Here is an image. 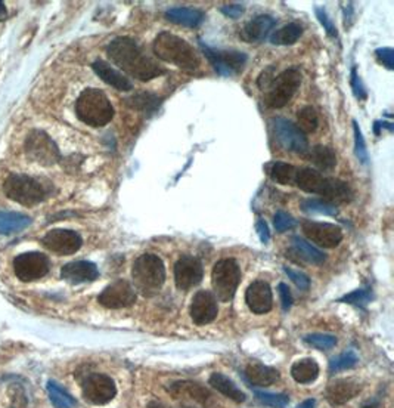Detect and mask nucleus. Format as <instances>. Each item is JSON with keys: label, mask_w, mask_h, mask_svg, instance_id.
<instances>
[{"label": "nucleus", "mask_w": 394, "mask_h": 408, "mask_svg": "<svg viewBox=\"0 0 394 408\" xmlns=\"http://www.w3.org/2000/svg\"><path fill=\"white\" fill-rule=\"evenodd\" d=\"M315 407V400H306L304 402L300 404L297 408H313Z\"/></svg>", "instance_id": "52"}, {"label": "nucleus", "mask_w": 394, "mask_h": 408, "mask_svg": "<svg viewBox=\"0 0 394 408\" xmlns=\"http://www.w3.org/2000/svg\"><path fill=\"white\" fill-rule=\"evenodd\" d=\"M298 169L293 164H288L284 162H275L271 169H269V175H271L272 181L281 185H293L296 181V173Z\"/></svg>", "instance_id": "34"}, {"label": "nucleus", "mask_w": 394, "mask_h": 408, "mask_svg": "<svg viewBox=\"0 0 394 408\" xmlns=\"http://www.w3.org/2000/svg\"><path fill=\"white\" fill-rule=\"evenodd\" d=\"M222 12L229 17V18H240L242 14H244V6L242 5H226L222 8Z\"/></svg>", "instance_id": "51"}, {"label": "nucleus", "mask_w": 394, "mask_h": 408, "mask_svg": "<svg viewBox=\"0 0 394 408\" xmlns=\"http://www.w3.org/2000/svg\"><path fill=\"white\" fill-rule=\"evenodd\" d=\"M256 231L258 238H260L262 243H269V240H271V231H269V226L266 224V221L263 219H258L257 224H256Z\"/></svg>", "instance_id": "50"}, {"label": "nucleus", "mask_w": 394, "mask_h": 408, "mask_svg": "<svg viewBox=\"0 0 394 408\" xmlns=\"http://www.w3.org/2000/svg\"><path fill=\"white\" fill-rule=\"evenodd\" d=\"M130 101L133 108H139L142 111H154L160 104V99L155 95H151V93H139Z\"/></svg>", "instance_id": "41"}, {"label": "nucleus", "mask_w": 394, "mask_h": 408, "mask_svg": "<svg viewBox=\"0 0 394 408\" xmlns=\"http://www.w3.org/2000/svg\"><path fill=\"white\" fill-rule=\"evenodd\" d=\"M204 55L209 58V61L213 64L214 70L219 72L220 76H232L235 72L240 71L247 62V55L238 50H220L213 49L210 46L204 45L203 41L200 43Z\"/></svg>", "instance_id": "11"}, {"label": "nucleus", "mask_w": 394, "mask_h": 408, "mask_svg": "<svg viewBox=\"0 0 394 408\" xmlns=\"http://www.w3.org/2000/svg\"><path fill=\"white\" fill-rule=\"evenodd\" d=\"M362 408H381V405H378V404H371V405H365V407H362Z\"/></svg>", "instance_id": "55"}, {"label": "nucleus", "mask_w": 394, "mask_h": 408, "mask_svg": "<svg viewBox=\"0 0 394 408\" xmlns=\"http://www.w3.org/2000/svg\"><path fill=\"white\" fill-rule=\"evenodd\" d=\"M6 17H8V10H6V8H5V3H3V2H0V21L6 19Z\"/></svg>", "instance_id": "53"}, {"label": "nucleus", "mask_w": 394, "mask_h": 408, "mask_svg": "<svg viewBox=\"0 0 394 408\" xmlns=\"http://www.w3.org/2000/svg\"><path fill=\"white\" fill-rule=\"evenodd\" d=\"M43 246L61 256H70L79 252L83 240L79 233L71 231V229H52L43 238H41Z\"/></svg>", "instance_id": "14"}, {"label": "nucleus", "mask_w": 394, "mask_h": 408, "mask_svg": "<svg viewBox=\"0 0 394 408\" xmlns=\"http://www.w3.org/2000/svg\"><path fill=\"white\" fill-rule=\"evenodd\" d=\"M362 391V386L355 379H340L331 383L326 389V400L331 405H343L353 400Z\"/></svg>", "instance_id": "20"}, {"label": "nucleus", "mask_w": 394, "mask_h": 408, "mask_svg": "<svg viewBox=\"0 0 394 408\" xmlns=\"http://www.w3.org/2000/svg\"><path fill=\"white\" fill-rule=\"evenodd\" d=\"M25 153L31 160L43 166L54 164L59 159L56 144L41 130H33L27 136Z\"/></svg>", "instance_id": "8"}, {"label": "nucleus", "mask_w": 394, "mask_h": 408, "mask_svg": "<svg viewBox=\"0 0 394 408\" xmlns=\"http://www.w3.org/2000/svg\"><path fill=\"white\" fill-rule=\"evenodd\" d=\"M117 395L116 383L107 374L93 373L83 382V396L95 405H105Z\"/></svg>", "instance_id": "9"}, {"label": "nucleus", "mask_w": 394, "mask_h": 408, "mask_svg": "<svg viewBox=\"0 0 394 408\" xmlns=\"http://www.w3.org/2000/svg\"><path fill=\"white\" fill-rule=\"evenodd\" d=\"M291 242H293V249L296 250V253L300 258H303L304 260H307L309 264L320 265L326 260V256L322 252H320L319 249H316L315 246H312L309 242H306L304 238L294 235L291 238Z\"/></svg>", "instance_id": "31"}, {"label": "nucleus", "mask_w": 394, "mask_h": 408, "mask_svg": "<svg viewBox=\"0 0 394 408\" xmlns=\"http://www.w3.org/2000/svg\"><path fill=\"white\" fill-rule=\"evenodd\" d=\"M320 195L328 203H349L353 198V191L346 182L334 179V177H328L325 190Z\"/></svg>", "instance_id": "27"}, {"label": "nucleus", "mask_w": 394, "mask_h": 408, "mask_svg": "<svg viewBox=\"0 0 394 408\" xmlns=\"http://www.w3.org/2000/svg\"><path fill=\"white\" fill-rule=\"evenodd\" d=\"M165 18H167L170 23H174L178 26L195 28L201 26V23L204 21V14L198 9L172 8L165 12Z\"/></svg>", "instance_id": "26"}, {"label": "nucleus", "mask_w": 394, "mask_h": 408, "mask_svg": "<svg viewBox=\"0 0 394 408\" xmlns=\"http://www.w3.org/2000/svg\"><path fill=\"white\" fill-rule=\"evenodd\" d=\"M50 268V262L46 255L40 252L21 253L14 260L15 275L24 282L36 281L45 277Z\"/></svg>", "instance_id": "10"}, {"label": "nucleus", "mask_w": 394, "mask_h": 408, "mask_svg": "<svg viewBox=\"0 0 394 408\" xmlns=\"http://www.w3.org/2000/svg\"><path fill=\"white\" fill-rule=\"evenodd\" d=\"M369 300H371V295L365 290H355L353 293H350V295H346L344 298L340 299V302L351 303V305H357V307L366 305Z\"/></svg>", "instance_id": "45"}, {"label": "nucleus", "mask_w": 394, "mask_h": 408, "mask_svg": "<svg viewBox=\"0 0 394 408\" xmlns=\"http://www.w3.org/2000/svg\"><path fill=\"white\" fill-rule=\"evenodd\" d=\"M273 123L276 139L284 150L297 154H306L309 151V141L306 135L297 128V124L281 117L275 119Z\"/></svg>", "instance_id": "12"}, {"label": "nucleus", "mask_w": 394, "mask_h": 408, "mask_svg": "<svg viewBox=\"0 0 394 408\" xmlns=\"http://www.w3.org/2000/svg\"><path fill=\"white\" fill-rule=\"evenodd\" d=\"M309 159L322 171H331L337 164L335 151L324 145H318L315 148H312V151L309 154Z\"/></svg>", "instance_id": "32"}, {"label": "nucleus", "mask_w": 394, "mask_h": 408, "mask_svg": "<svg viewBox=\"0 0 394 408\" xmlns=\"http://www.w3.org/2000/svg\"><path fill=\"white\" fill-rule=\"evenodd\" d=\"M302 85V72L298 68H288L272 80L266 95V104L272 108H282L291 101Z\"/></svg>", "instance_id": "7"}, {"label": "nucleus", "mask_w": 394, "mask_h": 408, "mask_svg": "<svg viewBox=\"0 0 394 408\" xmlns=\"http://www.w3.org/2000/svg\"><path fill=\"white\" fill-rule=\"evenodd\" d=\"M148 408H169V407H165V405H164V404H161V402H157V401H152V402H149Z\"/></svg>", "instance_id": "54"}, {"label": "nucleus", "mask_w": 394, "mask_h": 408, "mask_svg": "<svg viewBox=\"0 0 394 408\" xmlns=\"http://www.w3.org/2000/svg\"><path fill=\"white\" fill-rule=\"evenodd\" d=\"M302 208L306 213H319L328 216L338 215V208L335 207V204L328 203L325 200H319V198H307V200H303Z\"/></svg>", "instance_id": "36"}, {"label": "nucleus", "mask_w": 394, "mask_h": 408, "mask_svg": "<svg viewBox=\"0 0 394 408\" xmlns=\"http://www.w3.org/2000/svg\"><path fill=\"white\" fill-rule=\"evenodd\" d=\"M328 182V177L315 169H300L296 173L294 184L309 194H322Z\"/></svg>", "instance_id": "24"}, {"label": "nucleus", "mask_w": 394, "mask_h": 408, "mask_svg": "<svg viewBox=\"0 0 394 408\" xmlns=\"http://www.w3.org/2000/svg\"><path fill=\"white\" fill-rule=\"evenodd\" d=\"M278 291H279V296H281V303H282V309L288 311L293 305V295H291V290L284 282L278 286Z\"/></svg>", "instance_id": "48"}, {"label": "nucleus", "mask_w": 394, "mask_h": 408, "mask_svg": "<svg viewBox=\"0 0 394 408\" xmlns=\"http://www.w3.org/2000/svg\"><path fill=\"white\" fill-rule=\"evenodd\" d=\"M241 282V268L234 259H222L211 272V284L217 299L231 302Z\"/></svg>", "instance_id": "6"}, {"label": "nucleus", "mask_w": 394, "mask_h": 408, "mask_svg": "<svg viewBox=\"0 0 394 408\" xmlns=\"http://www.w3.org/2000/svg\"><path fill=\"white\" fill-rule=\"evenodd\" d=\"M377 57L380 58V61L384 64L388 70L394 68V50L391 48H380L375 50Z\"/></svg>", "instance_id": "47"}, {"label": "nucleus", "mask_w": 394, "mask_h": 408, "mask_svg": "<svg viewBox=\"0 0 394 408\" xmlns=\"http://www.w3.org/2000/svg\"><path fill=\"white\" fill-rule=\"evenodd\" d=\"M5 194L23 206H34L43 202L49 195V190L45 184L27 175L12 173L8 176L3 185Z\"/></svg>", "instance_id": "5"}, {"label": "nucleus", "mask_w": 394, "mask_h": 408, "mask_svg": "<svg viewBox=\"0 0 394 408\" xmlns=\"http://www.w3.org/2000/svg\"><path fill=\"white\" fill-rule=\"evenodd\" d=\"M30 225L31 219L27 215L18 212H0V234H15L24 231Z\"/></svg>", "instance_id": "29"}, {"label": "nucleus", "mask_w": 394, "mask_h": 408, "mask_svg": "<svg viewBox=\"0 0 394 408\" xmlns=\"http://www.w3.org/2000/svg\"><path fill=\"white\" fill-rule=\"evenodd\" d=\"M303 27L297 23H289L279 30H276L271 37V41L273 45H294L296 41L302 37Z\"/></svg>", "instance_id": "33"}, {"label": "nucleus", "mask_w": 394, "mask_h": 408, "mask_svg": "<svg viewBox=\"0 0 394 408\" xmlns=\"http://www.w3.org/2000/svg\"><path fill=\"white\" fill-rule=\"evenodd\" d=\"M315 12H316L318 19L320 21V24H322L324 28L326 30V33H328L331 37H337V36H338L337 28H335V26L333 24V21H331V18L326 15L325 10H324V9H320V8H316V9H315Z\"/></svg>", "instance_id": "46"}, {"label": "nucleus", "mask_w": 394, "mask_h": 408, "mask_svg": "<svg viewBox=\"0 0 394 408\" xmlns=\"http://www.w3.org/2000/svg\"><path fill=\"white\" fill-rule=\"evenodd\" d=\"M296 219L285 212H278L273 217V225L278 233H285L296 226Z\"/></svg>", "instance_id": "43"}, {"label": "nucleus", "mask_w": 394, "mask_h": 408, "mask_svg": "<svg viewBox=\"0 0 394 408\" xmlns=\"http://www.w3.org/2000/svg\"><path fill=\"white\" fill-rule=\"evenodd\" d=\"M304 342L310 347H313L319 351H328L331 348H334L337 344V338L333 336V334H324V333H313L309 334V336L304 338Z\"/></svg>", "instance_id": "39"}, {"label": "nucleus", "mask_w": 394, "mask_h": 408, "mask_svg": "<svg viewBox=\"0 0 394 408\" xmlns=\"http://www.w3.org/2000/svg\"><path fill=\"white\" fill-rule=\"evenodd\" d=\"M210 385L217 392L223 394L226 398H229L235 402L245 401V394L240 388H238V386L234 383V380L226 378V376L222 373H213L210 376Z\"/></svg>", "instance_id": "28"}, {"label": "nucleus", "mask_w": 394, "mask_h": 408, "mask_svg": "<svg viewBox=\"0 0 394 408\" xmlns=\"http://www.w3.org/2000/svg\"><path fill=\"white\" fill-rule=\"evenodd\" d=\"M169 391L174 398H189L200 404H207L211 400L210 391L204 388L200 383L194 382H176L170 386Z\"/></svg>", "instance_id": "23"}, {"label": "nucleus", "mask_w": 394, "mask_h": 408, "mask_svg": "<svg viewBox=\"0 0 394 408\" xmlns=\"http://www.w3.org/2000/svg\"><path fill=\"white\" fill-rule=\"evenodd\" d=\"M245 378L254 386H271L279 380V371L276 369L267 367L260 362H251L247 365Z\"/></svg>", "instance_id": "25"}, {"label": "nucleus", "mask_w": 394, "mask_h": 408, "mask_svg": "<svg viewBox=\"0 0 394 408\" xmlns=\"http://www.w3.org/2000/svg\"><path fill=\"white\" fill-rule=\"evenodd\" d=\"M359 362L357 355L353 351H349L346 353H341L340 357L333 358L329 362V370L335 373V371H344V370H350L356 367Z\"/></svg>", "instance_id": "38"}, {"label": "nucleus", "mask_w": 394, "mask_h": 408, "mask_svg": "<svg viewBox=\"0 0 394 408\" xmlns=\"http://www.w3.org/2000/svg\"><path fill=\"white\" fill-rule=\"evenodd\" d=\"M61 277L71 284H81V282L95 281L99 277V271L98 266L89 260H77L62 268Z\"/></svg>", "instance_id": "19"}, {"label": "nucleus", "mask_w": 394, "mask_h": 408, "mask_svg": "<svg viewBox=\"0 0 394 408\" xmlns=\"http://www.w3.org/2000/svg\"><path fill=\"white\" fill-rule=\"evenodd\" d=\"M107 54L120 70L142 81L160 77L165 72V70L145 54L136 41L130 37L114 39L107 48Z\"/></svg>", "instance_id": "1"}, {"label": "nucleus", "mask_w": 394, "mask_h": 408, "mask_svg": "<svg viewBox=\"0 0 394 408\" xmlns=\"http://www.w3.org/2000/svg\"><path fill=\"white\" fill-rule=\"evenodd\" d=\"M154 54L160 59L186 71H195L200 67V59L195 49L182 37L167 33V31H163L155 39Z\"/></svg>", "instance_id": "2"}, {"label": "nucleus", "mask_w": 394, "mask_h": 408, "mask_svg": "<svg viewBox=\"0 0 394 408\" xmlns=\"http://www.w3.org/2000/svg\"><path fill=\"white\" fill-rule=\"evenodd\" d=\"M353 130H355V153L357 160L362 164H366L368 163V151H366V144L364 139V135H362V130L359 128L357 122H353Z\"/></svg>", "instance_id": "42"}, {"label": "nucleus", "mask_w": 394, "mask_h": 408, "mask_svg": "<svg viewBox=\"0 0 394 408\" xmlns=\"http://www.w3.org/2000/svg\"><path fill=\"white\" fill-rule=\"evenodd\" d=\"M245 302L251 312L262 315L272 309L273 296L266 281H254L245 291Z\"/></svg>", "instance_id": "18"}, {"label": "nucleus", "mask_w": 394, "mask_h": 408, "mask_svg": "<svg viewBox=\"0 0 394 408\" xmlns=\"http://www.w3.org/2000/svg\"><path fill=\"white\" fill-rule=\"evenodd\" d=\"M351 86H353V92H355L356 98H359V99H365L366 98L365 88H364V85H362V81H360L357 72H356V68L351 70Z\"/></svg>", "instance_id": "49"}, {"label": "nucleus", "mask_w": 394, "mask_h": 408, "mask_svg": "<svg viewBox=\"0 0 394 408\" xmlns=\"http://www.w3.org/2000/svg\"><path fill=\"white\" fill-rule=\"evenodd\" d=\"M219 308H217V299L211 291L201 290L196 293L191 303V318L198 326H205L216 320Z\"/></svg>", "instance_id": "17"}, {"label": "nucleus", "mask_w": 394, "mask_h": 408, "mask_svg": "<svg viewBox=\"0 0 394 408\" xmlns=\"http://www.w3.org/2000/svg\"><path fill=\"white\" fill-rule=\"evenodd\" d=\"M98 302L103 308L108 309L129 308L136 302V291L126 280H118L103 289L98 298Z\"/></svg>", "instance_id": "13"}, {"label": "nucleus", "mask_w": 394, "mask_h": 408, "mask_svg": "<svg viewBox=\"0 0 394 408\" xmlns=\"http://www.w3.org/2000/svg\"><path fill=\"white\" fill-rule=\"evenodd\" d=\"M291 376L297 383H312L319 376V365L312 358L300 360L293 364Z\"/></svg>", "instance_id": "30"}, {"label": "nucleus", "mask_w": 394, "mask_h": 408, "mask_svg": "<svg viewBox=\"0 0 394 408\" xmlns=\"http://www.w3.org/2000/svg\"><path fill=\"white\" fill-rule=\"evenodd\" d=\"M284 271L285 274L291 278V281L294 282V284L300 289V290H309L310 287V278L304 274V272L302 271H296L293 268L289 266H284Z\"/></svg>", "instance_id": "44"}, {"label": "nucleus", "mask_w": 394, "mask_h": 408, "mask_svg": "<svg viewBox=\"0 0 394 408\" xmlns=\"http://www.w3.org/2000/svg\"><path fill=\"white\" fill-rule=\"evenodd\" d=\"M297 120H298V129L302 130L304 135L315 132L318 129L319 124V116L313 107H304L298 111L297 114Z\"/></svg>", "instance_id": "37"}, {"label": "nucleus", "mask_w": 394, "mask_h": 408, "mask_svg": "<svg viewBox=\"0 0 394 408\" xmlns=\"http://www.w3.org/2000/svg\"><path fill=\"white\" fill-rule=\"evenodd\" d=\"M204 275L203 264L198 258L185 255L174 265V281L180 290H189L198 286Z\"/></svg>", "instance_id": "16"}, {"label": "nucleus", "mask_w": 394, "mask_h": 408, "mask_svg": "<svg viewBox=\"0 0 394 408\" xmlns=\"http://www.w3.org/2000/svg\"><path fill=\"white\" fill-rule=\"evenodd\" d=\"M93 71L96 72V75L101 77V80H103L107 83V85L112 86L114 89L121 90V92H127L133 89L132 81L123 75L121 71L116 70L112 66H110L108 62L98 59L92 64Z\"/></svg>", "instance_id": "22"}, {"label": "nucleus", "mask_w": 394, "mask_h": 408, "mask_svg": "<svg viewBox=\"0 0 394 408\" xmlns=\"http://www.w3.org/2000/svg\"><path fill=\"white\" fill-rule=\"evenodd\" d=\"M132 275L134 286L142 291V295L151 296L163 287L165 281V268L157 255L145 253L134 260Z\"/></svg>", "instance_id": "4"}, {"label": "nucleus", "mask_w": 394, "mask_h": 408, "mask_svg": "<svg viewBox=\"0 0 394 408\" xmlns=\"http://www.w3.org/2000/svg\"><path fill=\"white\" fill-rule=\"evenodd\" d=\"M48 394L52 404L55 405V408H74L76 407V400L72 396L61 388L59 385L55 382H49L48 383Z\"/></svg>", "instance_id": "35"}, {"label": "nucleus", "mask_w": 394, "mask_h": 408, "mask_svg": "<svg viewBox=\"0 0 394 408\" xmlns=\"http://www.w3.org/2000/svg\"><path fill=\"white\" fill-rule=\"evenodd\" d=\"M276 21L271 15H258L244 26L241 31V39L247 43H257L266 39V36L271 33V30L275 27Z\"/></svg>", "instance_id": "21"}, {"label": "nucleus", "mask_w": 394, "mask_h": 408, "mask_svg": "<svg viewBox=\"0 0 394 408\" xmlns=\"http://www.w3.org/2000/svg\"><path fill=\"white\" fill-rule=\"evenodd\" d=\"M302 228L304 235L310 242L325 249H334L341 243V240H343V231H341L340 226L334 224L306 221L303 222Z\"/></svg>", "instance_id": "15"}, {"label": "nucleus", "mask_w": 394, "mask_h": 408, "mask_svg": "<svg viewBox=\"0 0 394 408\" xmlns=\"http://www.w3.org/2000/svg\"><path fill=\"white\" fill-rule=\"evenodd\" d=\"M76 114L80 122L92 128H102L114 117V108L108 97L99 89L83 90L76 102Z\"/></svg>", "instance_id": "3"}, {"label": "nucleus", "mask_w": 394, "mask_h": 408, "mask_svg": "<svg viewBox=\"0 0 394 408\" xmlns=\"http://www.w3.org/2000/svg\"><path fill=\"white\" fill-rule=\"evenodd\" d=\"M254 395H256V400L258 402H262L269 407H275V408H284L289 402L288 395H285V394H271V392L256 391Z\"/></svg>", "instance_id": "40"}]
</instances>
